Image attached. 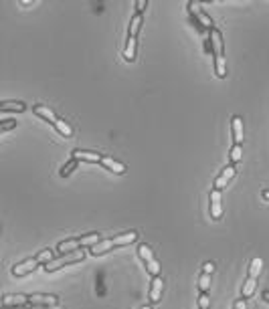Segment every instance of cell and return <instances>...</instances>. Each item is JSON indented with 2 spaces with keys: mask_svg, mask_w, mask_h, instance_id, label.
<instances>
[{
  "mask_svg": "<svg viewBox=\"0 0 269 309\" xmlns=\"http://www.w3.org/2000/svg\"><path fill=\"white\" fill-rule=\"evenodd\" d=\"M138 255H140V259H142L144 265H146V271H148L150 275H152V277H158L162 269H160V263H158V259H156V255H154L152 247L146 245V243L138 245Z\"/></svg>",
  "mask_w": 269,
  "mask_h": 309,
  "instance_id": "2",
  "label": "cell"
},
{
  "mask_svg": "<svg viewBox=\"0 0 269 309\" xmlns=\"http://www.w3.org/2000/svg\"><path fill=\"white\" fill-rule=\"evenodd\" d=\"M83 249L81 243H79V238H67V240H61V243L57 245V253L59 255H67V253H75Z\"/></svg>",
  "mask_w": 269,
  "mask_h": 309,
  "instance_id": "17",
  "label": "cell"
},
{
  "mask_svg": "<svg viewBox=\"0 0 269 309\" xmlns=\"http://www.w3.org/2000/svg\"><path fill=\"white\" fill-rule=\"evenodd\" d=\"M28 309H65L61 305H28Z\"/></svg>",
  "mask_w": 269,
  "mask_h": 309,
  "instance_id": "34",
  "label": "cell"
},
{
  "mask_svg": "<svg viewBox=\"0 0 269 309\" xmlns=\"http://www.w3.org/2000/svg\"><path fill=\"white\" fill-rule=\"evenodd\" d=\"M83 259H85V249H79V251H75V253H67V255L55 257V259H53L51 263H47L43 269H45L47 273H55V271H59V269H63V267H67V265L81 263Z\"/></svg>",
  "mask_w": 269,
  "mask_h": 309,
  "instance_id": "1",
  "label": "cell"
},
{
  "mask_svg": "<svg viewBox=\"0 0 269 309\" xmlns=\"http://www.w3.org/2000/svg\"><path fill=\"white\" fill-rule=\"evenodd\" d=\"M136 49H138V37H128L126 47H124V59L128 63L136 61Z\"/></svg>",
  "mask_w": 269,
  "mask_h": 309,
  "instance_id": "18",
  "label": "cell"
},
{
  "mask_svg": "<svg viewBox=\"0 0 269 309\" xmlns=\"http://www.w3.org/2000/svg\"><path fill=\"white\" fill-rule=\"evenodd\" d=\"M261 271H263V259H259V257H255V259H251L247 277H253V279H257L259 275H261Z\"/></svg>",
  "mask_w": 269,
  "mask_h": 309,
  "instance_id": "23",
  "label": "cell"
},
{
  "mask_svg": "<svg viewBox=\"0 0 269 309\" xmlns=\"http://www.w3.org/2000/svg\"><path fill=\"white\" fill-rule=\"evenodd\" d=\"M209 210H211V218L215 220H221L223 218V196H221V190H211V196H209Z\"/></svg>",
  "mask_w": 269,
  "mask_h": 309,
  "instance_id": "6",
  "label": "cell"
},
{
  "mask_svg": "<svg viewBox=\"0 0 269 309\" xmlns=\"http://www.w3.org/2000/svg\"><path fill=\"white\" fill-rule=\"evenodd\" d=\"M25 109H27V103H25V101H8V99L0 101V113H2V115H6L8 111L21 113V111H25Z\"/></svg>",
  "mask_w": 269,
  "mask_h": 309,
  "instance_id": "15",
  "label": "cell"
},
{
  "mask_svg": "<svg viewBox=\"0 0 269 309\" xmlns=\"http://www.w3.org/2000/svg\"><path fill=\"white\" fill-rule=\"evenodd\" d=\"M99 166H104L106 170H109V172H113V174H126V164L124 162H120V160H115V158H111V156H104L102 158V162H99Z\"/></svg>",
  "mask_w": 269,
  "mask_h": 309,
  "instance_id": "11",
  "label": "cell"
},
{
  "mask_svg": "<svg viewBox=\"0 0 269 309\" xmlns=\"http://www.w3.org/2000/svg\"><path fill=\"white\" fill-rule=\"evenodd\" d=\"M241 158H243V146L241 144H233V148L229 152V164H233V166L239 164Z\"/></svg>",
  "mask_w": 269,
  "mask_h": 309,
  "instance_id": "26",
  "label": "cell"
},
{
  "mask_svg": "<svg viewBox=\"0 0 269 309\" xmlns=\"http://www.w3.org/2000/svg\"><path fill=\"white\" fill-rule=\"evenodd\" d=\"M261 299L269 303V289H263V291H261Z\"/></svg>",
  "mask_w": 269,
  "mask_h": 309,
  "instance_id": "35",
  "label": "cell"
},
{
  "mask_svg": "<svg viewBox=\"0 0 269 309\" xmlns=\"http://www.w3.org/2000/svg\"><path fill=\"white\" fill-rule=\"evenodd\" d=\"M198 309H211V297H209V293H200L198 295Z\"/></svg>",
  "mask_w": 269,
  "mask_h": 309,
  "instance_id": "30",
  "label": "cell"
},
{
  "mask_svg": "<svg viewBox=\"0 0 269 309\" xmlns=\"http://www.w3.org/2000/svg\"><path fill=\"white\" fill-rule=\"evenodd\" d=\"M28 305H59V297L53 293H32L28 295Z\"/></svg>",
  "mask_w": 269,
  "mask_h": 309,
  "instance_id": "10",
  "label": "cell"
},
{
  "mask_svg": "<svg viewBox=\"0 0 269 309\" xmlns=\"http://www.w3.org/2000/svg\"><path fill=\"white\" fill-rule=\"evenodd\" d=\"M81 162L79 160H75V158H69V160H67L65 162V166L59 170V174H61V178H67V176H71L73 174V172L77 170V166H79Z\"/></svg>",
  "mask_w": 269,
  "mask_h": 309,
  "instance_id": "25",
  "label": "cell"
},
{
  "mask_svg": "<svg viewBox=\"0 0 269 309\" xmlns=\"http://www.w3.org/2000/svg\"><path fill=\"white\" fill-rule=\"evenodd\" d=\"M237 176V166H233V164H227L223 170H221V174H218L213 182V188L215 190H223V188H227V184Z\"/></svg>",
  "mask_w": 269,
  "mask_h": 309,
  "instance_id": "4",
  "label": "cell"
},
{
  "mask_svg": "<svg viewBox=\"0 0 269 309\" xmlns=\"http://www.w3.org/2000/svg\"><path fill=\"white\" fill-rule=\"evenodd\" d=\"M146 8H148V2H146V0H136V10H134V12L144 14V12H146Z\"/></svg>",
  "mask_w": 269,
  "mask_h": 309,
  "instance_id": "31",
  "label": "cell"
},
{
  "mask_svg": "<svg viewBox=\"0 0 269 309\" xmlns=\"http://www.w3.org/2000/svg\"><path fill=\"white\" fill-rule=\"evenodd\" d=\"M28 295L16 293V295H2V307H27Z\"/></svg>",
  "mask_w": 269,
  "mask_h": 309,
  "instance_id": "14",
  "label": "cell"
},
{
  "mask_svg": "<svg viewBox=\"0 0 269 309\" xmlns=\"http://www.w3.org/2000/svg\"><path fill=\"white\" fill-rule=\"evenodd\" d=\"M162 293H164V279L158 275V277L152 279V285H150V293H148L150 305L160 303V301H162Z\"/></svg>",
  "mask_w": 269,
  "mask_h": 309,
  "instance_id": "8",
  "label": "cell"
},
{
  "mask_svg": "<svg viewBox=\"0 0 269 309\" xmlns=\"http://www.w3.org/2000/svg\"><path fill=\"white\" fill-rule=\"evenodd\" d=\"M32 113L35 115H39L41 119H45V122H49L51 126H55V122H57V115H55V111L51 109V107H47V105H43V103H37L35 107H32Z\"/></svg>",
  "mask_w": 269,
  "mask_h": 309,
  "instance_id": "13",
  "label": "cell"
},
{
  "mask_svg": "<svg viewBox=\"0 0 269 309\" xmlns=\"http://www.w3.org/2000/svg\"><path fill=\"white\" fill-rule=\"evenodd\" d=\"M255 289H257V279H253V277H247V279H245V283H243V287H241V297H243V299L253 297Z\"/></svg>",
  "mask_w": 269,
  "mask_h": 309,
  "instance_id": "21",
  "label": "cell"
},
{
  "mask_svg": "<svg viewBox=\"0 0 269 309\" xmlns=\"http://www.w3.org/2000/svg\"><path fill=\"white\" fill-rule=\"evenodd\" d=\"M231 129H233V144H243V117L241 115H233Z\"/></svg>",
  "mask_w": 269,
  "mask_h": 309,
  "instance_id": "16",
  "label": "cell"
},
{
  "mask_svg": "<svg viewBox=\"0 0 269 309\" xmlns=\"http://www.w3.org/2000/svg\"><path fill=\"white\" fill-rule=\"evenodd\" d=\"M261 198L269 202V188H267V190H263V192H261Z\"/></svg>",
  "mask_w": 269,
  "mask_h": 309,
  "instance_id": "36",
  "label": "cell"
},
{
  "mask_svg": "<svg viewBox=\"0 0 269 309\" xmlns=\"http://www.w3.org/2000/svg\"><path fill=\"white\" fill-rule=\"evenodd\" d=\"M215 269H216V265H215L213 261H207V263L203 265V273H209V275H213V273H215Z\"/></svg>",
  "mask_w": 269,
  "mask_h": 309,
  "instance_id": "32",
  "label": "cell"
},
{
  "mask_svg": "<svg viewBox=\"0 0 269 309\" xmlns=\"http://www.w3.org/2000/svg\"><path fill=\"white\" fill-rule=\"evenodd\" d=\"M111 249H115V247H113V240H111V238H104V240H99L97 245H93V247L89 249V253H91L93 257H102V255L109 253Z\"/></svg>",
  "mask_w": 269,
  "mask_h": 309,
  "instance_id": "19",
  "label": "cell"
},
{
  "mask_svg": "<svg viewBox=\"0 0 269 309\" xmlns=\"http://www.w3.org/2000/svg\"><path fill=\"white\" fill-rule=\"evenodd\" d=\"M187 8H188V14H190L192 19H194L200 26H203L205 30H213V28H215L213 19H211V16L203 10V6H200V4H196V2H188V4H187Z\"/></svg>",
  "mask_w": 269,
  "mask_h": 309,
  "instance_id": "3",
  "label": "cell"
},
{
  "mask_svg": "<svg viewBox=\"0 0 269 309\" xmlns=\"http://www.w3.org/2000/svg\"><path fill=\"white\" fill-rule=\"evenodd\" d=\"M2 309H28V305L27 307H2Z\"/></svg>",
  "mask_w": 269,
  "mask_h": 309,
  "instance_id": "37",
  "label": "cell"
},
{
  "mask_svg": "<svg viewBox=\"0 0 269 309\" xmlns=\"http://www.w3.org/2000/svg\"><path fill=\"white\" fill-rule=\"evenodd\" d=\"M99 240H104L102 238V234L99 232H87V234H83V236H79V243H81V247L85 249V247H93V245H97Z\"/></svg>",
  "mask_w": 269,
  "mask_h": 309,
  "instance_id": "22",
  "label": "cell"
},
{
  "mask_svg": "<svg viewBox=\"0 0 269 309\" xmlns=\"http://www.w3.org/2000/svg\"><path fill=\"white\" fill-rule=\"evenodd\" d=\"M113 240V247H126V245H132V243H136L138 240V231H128V232H120V234H115L111 236Z\"/></svg>",
  "mask_w": 269,
  "mask_h": 309,
  "instance_id": "12",
  "label": "cell"
},
{
  "mask_svg": "<svg viewBox=\"0 0 269 309\" xmlns=\"http://www.w3.org/2000/svg\"><path fill=\"white\" fill-rule=\"evenodd\" d=\"M71 158H75V160H79V162H89V164H93V162H102V154L99 152H93V150H81V148H77V150H73V154H71Z\"/></svg>",
  "mask_w": 269,
  "mask_h": 309,
  "instance_id": "9",
  "label": "cell"
},
{
  "mask_svg": "<svg viewBox=\"0 0 269 309\" xmlns=\"http://www.w3.org/2000/svg\"><path fill=\"white\" fill-rule=\"evenodd\" d=\"M53 128H55L63 137H71V135H73V128H71V124H69V122H65V119H61V117L55 122Z\"/></svg>",
  "mask_w": 269,
  "mask_h": 309,
  "instance_id": "24",
  "label": "cell"
},
{
  "mask_svg": "<svg viewBox=\"0 0 269 309\" xmlns=\"http://www.w3.org/2000/svg\"><path fill=\"white\" fill-rule=\"evenodd\" d=\"M39 265H41V263L37 261V257H30V259H25V261H21V263L12 265L10 273L14 275V277H27V275L32 273Z\"/></svg>",
  "mask_w": 269,
  "mask_h": 309,
  "instance_id": "5",
  "label": "cell"
},
{
  "mask_svg": "<svg viewBox=\"0 0 269 309\" xmlns=\"http://www.w3.org/2000/svg\"><path fill=\"white\" fill-rule=\"evenodd\" d=\"M233 309H247V299L239 297L237 301H235V303H233Z\"/></svg>",
  "mask_w": 269,
  "mask_h": 309,
  "instance_id": "33",
  "label": "cell"
},
{
  "mask_svg": "<svg viewBox=\"0 0 269 309\" xmlns=\"http://www.w3.org/2000/svg\"><path fill=\"white\" fill-rule=\"evenodd\" d=\"M211 45H213V59H223L225 57V43H223V34L218 28L209 30Z\"/></svg>",
  "mask_w": 269,
  "mask_h": 309,
  "instance_id": "7",
  "label": "cell"
},
{
  "mask_svg": "<svg viewBox=\"0 0 269 309\" xmlns=\"http://www.w3.org/2000/svg\"><path fill=\"white\" fill-rule=\"evenodd\" d=\"M142 309H154V307H152V305H144Z\"/></svg>",
  "mask_w": 269,
  "mask_h": 309,
  "instance_id": "38",
  "label": "cell"
},
{
  "mask_svg": "<svg viewBox=\"0 0 269 309\" xmlns=\"http://www.w3.org/2000/svg\"><path fill=\"white\" fill-rule=\"evenodd\" d=\"M211 289V275L209 273H200L198 277V293H209Z\"/></svg>",
  "mask_w": 269,
  "mask_h": 309,
  "instance_id": "27",
  "label": "cell"
},
{
  "mask_svg": "<svg viewBox=\"0 0 269 309\" xmlns=\"http://www.w3.org/2000/svg\"><path fill=\"white\" fill-rule=\"evenodd\" d=\"M12 128H16V119H8V117H2L0 119V131H8V129H12Z\"/></svg>",
  "mask_w": 269,
  "mask_h": 309,
  "instance_id": "29",
  "label": "cell"
},
{
  "mask_svg": "<svg viewBox=\"0 0 269 309\" xmlns=\"http://www.w3.org/2000/svg\"><path fill=\"white\" fill-rule=\"evenodd\" d=\"M142 25H144V14L134 12L132 19H130V26H128V37H138Z\"/></svg>",
  "mask_w": 269,
  "mask_h": 309,
  "instance_id": "20",
  "label": "cell"
},
{
  "mask_svg": "<svg viewBox=\"0 0 269 309\" xmlns=\"http://www.w3.org/2000/svg\"><path fill=\"white\" fill-rule=\"evenodd\" d=\"M53 259H55V253H53L51 249H43V251H41V253L37 255V261H39V263H41L43 267H45L47 263H51Z\"/></svg>",
  "mask_w": 269,
  "mask_h": 309,
  "instance_id": "28",
  "label": "cell"
}]
</instances>
